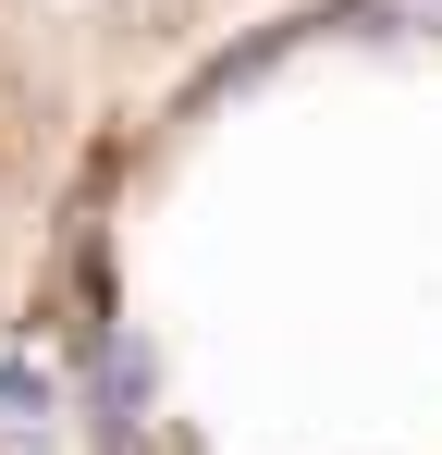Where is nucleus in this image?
<instances>
[{"instance_id": "1", "label": "nucleus", "mask_w": 442, "mask_h": 455, "mask_svg": "<svg viewBox=\"0 0 442 455\" xmlns=\"http://www.w3.org/2000/svg\"><path fill=\"white\" fill-rule=\"evenodd\" d=\"M50 406H62V394H50V370H25V357H0V419H25V431H37Z\"/></svg>"}, {"instance_id": "2", "label": "nucleus", "mask_w": 442, "mask_h": 455, "mask_svg": "<svg viewBox=\"0 0 442 455\" xmlns=\"http://www.w3.org/2000/svg\"><path fill=\"white\" fill-rule=\"evenodd\" d=\"M0 455H50V443H37V431H25V419H12V431H0Z\"/></svg>"}]
</instances>
